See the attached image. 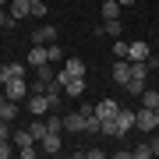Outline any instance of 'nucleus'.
Instances as JSON below:
<instances>
[{"instance_id": "nucleus-1", "label": "nucleus", "mask_w": 159, "mask_h": 159, "mask_svg": "<svg viewBox=\"0 0 159 159\" xmlns=\"http://www.w3.org/2000/svg\"><path fill=\"white\" fill-rule=\"evenodd\" d=\"M156 124H159V110L142 106V110L134 113V127H138V131H156Z\"/></svg>"}, {"instance_id": "nucleus-2", "label": "nucleus", "mask_w": 159, "mask_h": 159, "mask_svg": "<svg viewBox=\"0 0 159 159\" xmlns=\"http://www.w3.org/2000/svg\"><path fill=\"white\" fill-rule=\"evenodd\" d=\"M71 78H85V60H78V57H71L67 64H64V71L57 74V81L64 85V81H71Z\"/></svg>"}, {"instance_id": "nucleus-3", "label": "nucleus", "mask_w": 159, "mask_h": 159, "mask_svg": "<svg viewBox=\"0 0 159 159\" xmlns=\"http://www.w3.org/2000/svg\"><path fill=\"white\" fill-rule=\"evenodd\" d=\"M4 96L11 99V102L25 99V96H29V85H25V78H11V81H7V85H4Z\"/></svg>"}, {"instance_id": "nucleus-4", "label": "nucleus", "mask_w": 159, "mask_h": 159, "mask_svg": "<svg viewBox=\"0 0 159 159\" xmlns=\"http://www.w3.org/2000/svg\"><path fill=\"white\" fill-rule=\"evenodd\" d=\"M57 43V29L53 25H43V29L32 32V46H53Z\"/></svg>"}, {"instance_id": "nucleus-5", "label": "nucleus", "mask_w": 159, "mask_h": 159, "mask_svg": "<svg viewBox=\"0 0 159 159\" xmlns=\"http://www.w3.org/2000/svg\"><path fill=\"white\" fill-rule=\"evenodd\" d=\"M29 110H32L35 117L50 113V99H46V92H29Z\"/></svg>"}, {"instance_id": "nucleus-6", "label": "nucleus", "mask_w": 159, "mask_h": 159, "mask_svg": "<svg viewBox=\"0 0 159 159\" xmlns=\"http://www.w3.org/2000/svg\"><path fill=\"white\" fill-rule=\"evenodd\" d=\"M11 78H25V64H0V89Z\"/></svg>"}, {"instance_id": "nucleus-7", "label": "nucleus", "mask_w": 159, "mask_h": 159, "mask_svg": "<svg viewBox=\"0 0 159 159\" xmlns=\"http://www.w3.org/2000/svg\"><path fill=\"white\" fill-rule=\"evenodd\" d=\"M113 81H117V85H127V81H131V60H127V57H117V64H113Z\"/></svg>"}, {"instance_id": "nucleus-8", "label": "nucleus", "mask_w": 159, "mask_h": 159, "mask_svg": "<svg viewBox=\"0 0 159 159\" xmlns=\"http://www.w3.org/2000/svg\"><path fill=\"white\" fill-rule=\"evenodd\" d=\"M148 57H152V50H148L145 39H138V43L127 46V60H148Z\"/></svg>"}, {"instance_id": "nucleus-9", "label": "nucleus", "mask_w": 159, "mask_h": 159, "mask_svg": "<svg viewBox=\"0 0 159 159\" xmlns=\"http://www.w3.org/2000/svg\"><path fill=\"white\" fill-rule=\"evenodd\" d=\"M99 131H102L106 138H124V134H127V131H124V127L117 124V117H106V120L99 124Z\"/></svg>"}, {"instance_id": "nucleus-10", "label": "nucleus", "mask_w": 159, "mask_h": 159, "mask_svg": "<svg viewBox=\"0 0 159 159\" xmlns=\"http://www.w3.org/2000/svg\"><path fill=\"white\" fill-rule=\"evenodd\" d=\"M120 32H124L120 18H102V25H99V32H96V35H120Z\"/></svg>"}, {"instance_id": "nucleus-11", "label": "nucleus", "mask_w": 159, "mask_h": 159, "mask_svg": "<svg viewBox=\"0 0 159 159\" xmlns=\"http://www.w3.org/2000/svg\"><path fill=\"white\" fill-rule=\"evenodd\" d=\"M117 99H102V102H96V117L99 120H106V117H117Z\"/></svg>"}, {"instance_id": "nucleus-12", "label": "nucleus", "mask_w": 159, "mask_h": 159, "mask_svg": "<svg viewBox=\"0 0 159 159\" xmlns=\"http://www.w3.org/2000/svg\"><path fill=\"white\" fill-rule=\"evenodd\" d=\"M25 14H32V0H11V18L21 21Z\"/></svg>"}, {"instance_id": "nucleus-13", "label": "nucleus", "mask_w": 159, "mask_h": 159, "mask_svg": "<svg viewBox=\"0 0 159 159\" xmlns=\"http://www.w3.org/2000/svg\"><path fill=\"white\" fill-rule=\"evenodd\" d=\"M11 142H14V148H29V145H35V138H32L29 127H21V131H14V134H11Z\"/></svg>"}, {"instance_id": "nucleus-14", "label": "nucleus", "mask_w": 159, "mask_h": 159, "mask_svg": "<svg viewBox=\"0 0 159 159\" xmlns=\"http://www.w3.org/2000/svg\"><path fill=\"white\" fill-rule=\"evenodd\" d=\"M29 64H32V67L50 64V50H46V46H32V50H29Z\"/></svg>"}, {"instance_id": "nucleus-15", "label": "nucleus", "mask_w": 159, "mask_h": 159, "mask_svg": "<svg viewBox=\"0 0 159 159\" xmlns=\"http://www.w3.org/2000/svg\"><path fill=\"white\" fill-rule=\"evenodd\" d=\"M64 131H71V134L74 131H85V113H67L64 117Z\"/></svg>"}, {"instance_id": "nucleus-16", "label": "nucleus", "mask_w": 159, "mask_h": 159, "mask_svg": "<svg viewBox=\"0 0 159 159\" xmlns=\"http://www.w3.org/2000/svg\"><path fill=\"white\" fill-rule=\"evenodd\" d=\"M134 113H138V110H127V106H120V110H117V124L124 127V131H131V127H134Z\"/></svg>"}, {"instance_id": "nucleus-17", "label": "nucleus", "mask_w": 159, "mask_h": 159, "mask_svg": "<svg viewBox=\"0 0 159 159\" xmlns=\"http://www.w3.org/2000/svg\"><path fill=\"white\" fill-rule=\"evenodd\" d=\"M64 92H67L71 99H78L81 92H85V78H71V81H64Z\"/></svg>"}, {"instance_id": "nucleus-18", "label": "nucleus", "mask_w": 159, "mask_h": 159, "mask_svg": "<svg viewBox=\"0 0 159 159\" xmlns=\"http://www.w3.org/2000/svg\"><path fill=\"white\" fill-rule=\"evenodd\" d=\"M43 148H46V152H50V156H57L60 148H64V142H60V134H53V131H50V134L43 138Z\"/></svg>"}, {"instance_id": "nucleus-19", "label": "nucleus", "mask_w": 159, "mask_h": 159, "mask_svg": "<svg viewBox=\"0 0 159 159\" xmlns=\"http://www.w3.org/2000/svg\"><path fill=\"white\" fill-rule=\"evenodd\" d=\"M29 131H32V138H35V142H43V138L50 134V127H46V120H32V124H29Z\"/></svg>"}, {"instance_id": "nucleus-20", "label": "nucleus", "mask_w": 159, "mask_h": 159, "mask_svg": "<svg viewBox=\"0 0 159 159\" xmlns=\"http://www.w3.org/2000/svg\"><path fill=\"white\" fill-rule=\"evenodd\" d=\"M138 99H142V106H148V110H159V92L145 89V92H142V96H138Z\"/></svg>"}, {"instance_id": "nucleus-21", "label": "nucleus", "mask_w": 159, "mask_h": 159, "mask_svg": "<svg viewBox=\"0 0 159 159\" xmlns=\"http://www.w3.org/2000/svg\"><path fill=\"white\" fill-rule=\"evenodd\" d=\"M102 18H120V0H102Z\"/></svg>"}, {"instance_id": "nucleus-22", "label": "nucleus", "mask_w": 159, "mask_h": 159, "mask_svg": "<svg viewBox=\"0 0 159 159\" xmlns=\"http://www.w3.org/2000/svg\"><path fill=\"white\" fill-rule=\"evenodd\" d=\"M131 78H148V60H131Z\"/></svg>"}, {"instance_id": "nucleus-23", "label": "nucleus", "mask_w": 159, "mask_h": 159, "mask_svg": "<svg viewBox=\"0 0 159 159\" xmlns=\"http://www.w3.org/2000/svg\"><path fill=\"white\" fill-rule=\"evenodd\" d=\"M35 74H39V81H46V85H50V81L57 78V74H53V67H50V64H39V67H35Z\"/></svg>"}, {"instance_id": "nucleus-24", "label": "nucleus", "mask_w": 159, "mask_h": 159, "mask_svg": "<svg viewBox=\"0 0 159 159\" xmlns=\"http://www.w3.org/2000/svg\"><path fill=\"white\" fill-rule=\"evenodd\" d=\"M124 89L131 92V96H142V92H145V78H131V81H127Z\"/></svg>"}, {"instance_id": "nucleus-25", "label": "nucleus", "mask_w": 159, "mask_h": 159, "mask_svg": "<svg viewBox=\"0 0 159 159\" xmlns=\"http://www.w3.org/2000/svg\"><path fill=\"white\" fill-rule=\"evenodd\" d=\"M0 113H4V120H18V102H11V99H7L4 106H0Z\"/></svg>"}, {"instance_id": "nucleus-26", "label": "nucleus", "mask_w": 159, "mask_h": 159, "mask_svg": "<svg viewBox=\"0 0 159 159\" xmlns=\"http://www.w3.org/2000/svg\"><path fill=\"white\" fill-rule=\"evenodd\" d=\"M131 156H134V159H148V156H152V145H134Z\"/></svg>"}, {"instance_id": "nucleus-27", "label": "nucleus", "mask_w": 159, "mask_h": 159, "mask_svg": "<svg viewBox=\"0 0 159 159\" xmlns=\"http://www.w3.org/2000/svg\"><path fill=\"white\" fill-rule=\"evenodd\" d=\"M46 127H50L53 134H60V131H64V117H50V120H46Z\"/></svg>"}, {"instance_id": "nucleus-28", "label": "nucleus", "mask_w": 159, "mask_h": 159, "mask_svg": "<svg viewBox=\"0 0 159 159\" xmlns=\"http://www.w3.org/2000/svg\"><path fill=\"white\" fill-rule=\"evenodd\" d=\"M127 46H131V43H124V39H117V43H113V57H127Z\"/></svg>"}, {"instance_id": "nucleus-29", "label": "nucleus", "mask_w": 159, "mask_h": 159, "mask_svg": "<svg viewBox=\"0 0 159 159\" xmlns=\"http://www.w3.org/2000/svg\"><path fill=\"white\" fill-rule=\"evenodd\" d=\"M14 25V18H11V11H4V7H0V29H11Z\"/></svg>"}, {"instance_id": "nucleus-30", "label": "nucleus", "mask_w": 159, "mask_h": 159, "mask_svg": "<svg viewBox=\"0 0 159 159\" xmlns=\"http://www.w3.org/2000/svg\"><path fill=\"white\" fill-rule=\"evenodd\" d=\"M11 152H14V142H11V138H7V142H0V159H7Z\"/></svg>"}, {"instance_id": "nucleus-31", "label": "nucleus", "mask_w": 159, "mask_h": 159, "mask_svg": "<svg viewBox=\"0 0 159 159\" xmlns=\"http://www.w3.org/2000/svg\"><path fill=\"white\" fill-rule=\"evenodd\" d=\"M46 50H50V64H53V60H60V57H64V50H60V46H57V43H53V46H46Z\"/></svg>"}, {"instance_id": "nucleus-32", "label": "nucleus", "mask_w": 159, "mask_h": 159, "mask_svg": "<svg viewBox=\"0 0 159 159\" xmlns=\"http://www.w3.org/2000/svg\"><path fill=\"white\" fill-rule=\"evenodd\" d=\"M46 11H50V7H46V0H43V4H32V14H35V18H46Z\"/></svg>"}, {"instance_id": "nucleus-33", "label": "nucleus", "mask_w": 159, "mask_h": 159, "mask_svg": "<svg viewBox=\"0 0 159 159\" xmlns=\"http://www.w3.org/2000/svg\"><path fill=\"white\" fill-rule=\"evenodd\" d=\"M18 156H21V159H35V145H29V148H18Z\"/></svg>"}, {"instance_id": "nucleus-34", "label": "nucleus", "mask_w": 159, "mask_h": 159, "mask_svg": "<svg viewBox=\"0 0 159 159\" xmlns=\"http://www.w3.org/2000/svg\"><path fill=\"white\" fill-rule=\"evenodd\" d=\"M81 156H89V159H102V148H85Z\"/></svg>"}, {"instance_id": "nucleus-35", "label": "nucleus", "mask_w": 159, "mask_h": 159, "mask_svg": "<svg viewBox=\"0 0 159 159\" xmlns=\"http://www.w3.org/2000/svg\"><path fill=\"white\" fill-rule=\"evenodd\" d=\"M152 156H159V134L152 138Z\"/></svg>"}, {"instance_id": "nucleus-36", "label": "nucleus", "mask_w": 159, "mask_h": 159, "mask_svg": "<svg viewBox=\"0 0 159 159\" xmlns=\"http://www.w3.org/2000/svg\"><path fill=\"white\" fill-rule=\"evenodd\" d=\"M4 102H7V96H4V89H0V106H4Z\"/></svg>"}, {"instance_id": "nucleus-37", "label": "nucleus", "mask_w": 159, "mask_h": 159, "mask_svg": "<svg viewBox=\"0 0 159 159\" xmlns=\"http://www.w3.org/2000/svg\"><path fill=\"white\" fill-rule=\"evenodd\" d=\"M131 4H134V0H120V7H131Z\"/></svg>"}, {"instance_id": "nucleus-38", "label": "nucleus", "mask_w": 159, "mask_h": 159, "mask_svg": "<svg viewBox=\"0 0 159 159\" xmlns=\"http://www.w3.org/2000/svg\"><path fill=\"white\" fill-rule=\"evenodd\" d=\"M0 4H11V0H0Z\"/></svg>"}, {"instance_id": "nucleus-39", "label": "nucleus", "mask_w": 159, "mask_h": 159, "mask_svg": "<svg viewBox=\"0 0 159 159\" xmlns=\"http://www.w3.org/2000/svg\"><path fill=\"white\" fill-rule=\"evenodd\" d=\"M32 4H43V0H32Z\"/></svg>"}, {"instance_id": "nucleus-40", "label": "nucleus", "mask_w": 159, "mask_h": 159, "mask_svg": "<svg viewBox=\"0 0 159 159\" xmlns=\"http://www.w3.org/2000/svg\"><path fill=\"white\" fill-rule=\"evenodd\" d=\"M0 124H4V113H0Z\"/></svg>"}, {"instance_id": "nucleus-41", "label": "nucleus", "mask_w": 159, "mask_h": 159, "mask_svg": "<svg viewBox=\"0 0 159 159\" xmlns=\"http://www.w3.org/2000/svg\"><path fill=\"white\" fill-rule=\"evenodd\" d=\"M156 131H159V124H156Z\"/></svg>"}]
</instances>
